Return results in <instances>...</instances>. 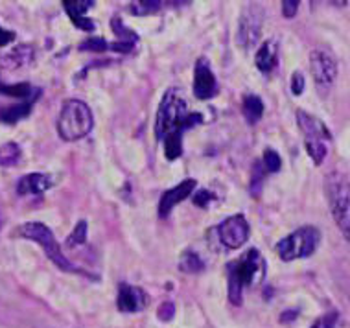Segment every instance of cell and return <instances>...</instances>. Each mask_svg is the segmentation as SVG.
I'll return each instance as SVG.
<instances>
[{
	"label": "cell",
	"mask_w": 350,
	"mask_h": 328,
	"mask_svg": "<svg viewBox=\"0 0 350 328\" xmlns=\"http://www.w3.org/2000/svg\"><path fill=\"white\" fill-rule=\"evenodd\" d=\"M267 172L264 170V166L262 163H256L253 168V181H251V190H253V194H256V190L260 189V184L264 181V176H266Z\"/></svg>",
	"instance_id": "28"
},
{
	"label": "cell",
	"mask_w": 350,
	"mask_h": 328,
	"mask_svg": "<svg viewBox=\"0 0 350 328\" xmlns=\"http://www.w3.org/2000/svg\"><path fill=\"white\" fill-rule=\"evenodd\" d=\"M196 184L198 182L193 181V179H187V181L179 182L177 187H174L172 190H166L159 201V216L161 218H166L170 213H172V208L177 207L181 201H185L188 195L192 194L193 189H196Z\"/></svg>",
	"instance_id": "12"
},
{
	"label": "cell",
	"mask_w": 350,
	"mask_h": 328,
	"mask_svg": "<svg viewBox=\"0 0 350 328\" xmlns=\"http://www.w3.org/2000/svg\"><path fill=\"white\" fill-rule=\"evenodd\" d=\"M111 28H113V31L116 33V37L120 39V43H129V44H135L137 43V33H133L131 30H127L126 26L122 25V20L118 17H115L113 20H111Z\"/></svg>",
	"instance_id": "22"
},
{
	"label": "cell",
	"mask_w": 350,
	"mask_h": 328,
	"mask_svg": "<svg viewBox=\"0 0 350 328\" xmlns=\"http://www.w3.org/2000/svg\"><path fill=\"white\" fill-rule=\"evenodd\" d=\"M63 6L67 10L68 17L72 18V23L78 26L79 30L91 31L94 30V20L85 17V13L89 12V8L94 6L92 0H76V2H63Z\"/></svg>",
	"instance_id": "14"
},
{
	"label": "cell",
	"mask_w": 350,
	"mask_h": 328,
	"mask_svg": "<svg viewBox=\"0 0 350 328\" xmlns=\"http://www.w3.org/2000/svg\"><path fill=\"white\" fill-rule=\"evenodd\" d=\"M254 63H256V67H258L260 72H271L273 68L278 65V44L277 41H266V43H262L260 50L256 52V57H254Z\"/></svg>",
	"instance_id": "17"
},
{
	"label": "cell",
	"mask_w": 350,
	"mask_h": 328,
	"mask_svg": "<svg viewBox=\"0 0 350 328\" xmlns=\"http://www.w3.org/2000/svg\"><path fill=\"white\" fill-rule=\"evenodd\" d=\"M18 236L28 238V240H33L42 247V251L46 253L50 260L54 262L55 266L63 271H68V273H78L85 275L83 269H79L78 266H74L72 262L68 260L67 256L61 253V247L57 240L54 238L52 231L44 223H39V221H30V223L21 225L17 229Z\"/></svg>",
	"instance_id": "5"
},
{
	"label": "cell",
	"mask_w": 350,
	"mask_h": 328,
	"mask_svg": "<svg viewBox=\"0 0 350 328\" xmlns=\"http://www.w3.org/2000/svg\"><path fill=\"white\" fill-rule=\"evenodd\" d=\"M85 238H87V223L85 221H79L76 225V229L72 231L70 238H67V245L74 247V245H81L85 242Z\"/></svg>",
	"instance_id": "26"
},
{
	"label": "cell",
	"mask_w": 350,
	"mask_h": 328,
	"mask_svg": "<svg viewBox=\"0 0 350 328\" xmlns=\"http://www.w3.org/2000/svg\"><path fill=\"white\" fill-rule=\"evenodd\" d=\"M217 91V83L211 65L205 57H201L196 63V74H193V94L200 100H211Z\"/></svg>",
	"instance_id": "11"
},
{
	"label": "cell",
	"mask_w": 350,
	"mask_h": 328,
	"mask_svg": "<svg viewBox=\"0 0 350 328\" xmlns=\"http://www.w3.org/2000/svg\"><path fill=\"white\" fill-rule=\"evenodd\" d=\"M200 122H203V116L200 113H190L187 102L175 92H168L163 98L155 118V137L164 140L166 159L175 161L177 157H181L183 133Z\"/></svg>",
	"instance_id": "1"
},
{
	"label": "cell",
	"mask_w": 350,
	"mask_h": 328,
	"mask_svg": "<svg viewBox=\"0 0 350 328\" xmlns=\"http://www.w3.org/2000/svg\"><path fill=\"white\" fill-rule=\"evenodd\" d=\"M297 10H299V2L297 0H284L282 2V15L286 18L295 17Z\"/></svg>",
	"instance_id": "32"
},
{
	"label": "cell",
	"mask_w": 350,
	"mask_h": 328,
	"mask_svg": "<svg viewBox=\"0 0 350 328\" xmlns=\"http://www.w3.org/2000/svg\"><path fill=\"white\" fill-rule=\"evenodd\" d=\"M0 94H4V96L10 98H17L18 102H23V100H30V98H36L41 94V91H37L30 83H15V85H6V83H2L0 81Z\"/></svg>",
	"instance_id": "19"
},
{
	"label": "cell",
	"mask_w": 350,
	"mask_h": 328,
	"mask_svg": "<svg viewBox=\"0 0 350 328\" xmlns=\"http://www.w3.org/2000/svg\"><path fill=\"white\" fill-rule=\"evenodd\" d=\"M219 242L229 249H238L249 240V223L242 214H234L217 225Z\"/></svg>",
	"instance_id": "10"
},
{
	"label": "cell",
	"mask_w": 350,
	"mask_h": 328,
	"mask_svg": "<svg viewBox=\"0 0 350 328\" xmlns=\"http://www.w3.org/2000/svg\"><path fill=\"white\" fill-rule=\"evenodd\" d=\"M325 194L334 221L350 243V181L339 172L328 174L325 179Z\"/></svg>",
	"instance_id": "3"
},
{
	"label": "cell",
	"mask_w": 350,
	"mask_h": 328,
	"mask_svg": "<svg viewBox=\"0 0 350 328\" xmlns=\"http://www.w3.org/2000/svg\"><path fill=\"white\" fill-rule=\"evenodd\" d=\"M94 126V118L89 105L81 100H68L63 104L57 118V133L63 140L74 142L87 137Z\"/></svg>",
	"instance_id": "4"
},
{
	"label": "cell",
	"mask_w": 350,
	"mask_h": 328,
	"mask_svg": "<svg viewBox=\"0 0 350 328\" xmlns=\"http://www.w3.org/2000/svg\"><path fill=\"white\" fill-rule=\"evenodd\" d=\"M319 242L321 232L312 225H304L277 243V253L284 262L299 260L314 255Z\"/></svg>",
	"instance_id": "7"
},
{
	"label": "cell",
	"mask_w": 350,
	"mask_h": 328,
	"mask_svg": "<svg viewBox=\"0 0 350 328\" xmlns=\"http://www.w3.org/2000/svg\"><path fill=\"white\" fill-rule=\"evenodd\" d=\"M159 316L163 317V321H168V319H172V316H174V306L170 303H164V306L159 310Z\"/></svg>",
	"instance_id": "34"
},
{
	"label": "cell",
	"mask_w": 350,
	"mask_h": 328,
	"mask_svg": "<svg viewBox=\"0 0 350 328\" xmlns=\"http://www.w3.org/2000/svg\"><path fill=\"white\" fill-rule=\"evenodd\" d=\"M52 187V179L46 174H28L17 182V192L21 195L42 194Z\"/></svg>",
	"instance_id": "16"
},
{
	"label": "cell",
	"mask_w": 350,
	"mask_h": 328,
	"mask_svg": "<svg viewBox=\"0 0 350 328\" xmlns=\"http://www.w3.org/2000/svg\"><path fill=\"white\" fill-rule=\"evenodd\" d=\"M302 91H304V76L301 72H293V76H291V92L295 96H301Z\"/></svg>",
	"instance_id": "31"
},
{
	"label": "cell",
	"mask_w": 350,
	"mask_h": 328,
	"mask_svg": "<svg viewBox=\"0 0 350 328\" xmlns=\"http://www.w3.org/2000/svg\"><path fill=\"white\" fill-rule=\"evenodd\" d=\"M81 50H92V52H105L109 49V44L105 43V39L102 37H92V39H87L85 43L79 44Z\"/></svg>",
	"instance_id": "27"
},
{
	"label": "cell",
	"mask_w": 350,
	"mask_h": 328,
	"mask_svg": "<svg viewBox=\"0 0 350 328\" xmlns=\"http://www.w3.org/2000/svg\"><path fill=\"white\" fill-rule=\"evenodd\" d=\"M212 201H216V195L212 194V192H208V190H200V192H198V194L193 195V203H196V205H198V207H208V205H211Z\"/></svg>",
	"instance_id": "29"
},
{
	"label": "cell",
	"mask_w": 350,
	"mask_h": 328,
	"mask_svg": "<svg viewBox=\"0 0 350 328\" xmlns=\"http://www.w3.org/2000/svg\"><path fill=\"white\" fill-rule=\"evenodd\" d=\"M33 59V49L30 44H21L17 49H13L10 54L0 57V65L6 68H21L31 63Z\"/></svg>",
	"instance_id": "18"
},
{
	"label": "cell",
	"mask_w": 350,
	"mask_h": 328,
	"mask_svg": "<svg viewBox=\"0 0 350 328\" xmlns=\"http://www.w3.org/2000/svg\"><path fill=\"white\" fill-rule=\"evenodd\" d=\"M264 115V102L254 94L243 98V116L249 124H256Z\"/></svg>",
	"instance_id": "20"
},
{
	"label": "cell",
	"mask_w": 350,
	"mask_h": 328,
	"mask_svg": "<svg viewBox=\"0 0 350 328\" xmlns=\"http://www.w3.org/2000/svg\"><path fill=\"white\" fill-rule=\"evenodd\" d=\"M262 166L267 174H273V172H278L282 168V161H280V155H278L275 150H269L267 148L264 152V157H262Z\"/></svg>",
	"instance_id": "24"
},
{
	"label": "cell",
	"mask_w": 350,
	"mask_h": 328,
	"mask_svg": "<svg viewBox=\"0 0 350 328\" xmlns=\"http://www.w3.org/2000/svg\"><path fill=\"white\" fill-rule=\"evenodd\" d=\"M310 68L314 76L315 89L321 96H326L332 91L336 78H338V63L328 50H314L310 54Z\"/></svg>",
	"instance_id": "8"
},
{
	"label": "cell",
	"mask_w": 350,
	"mask_h": 328,
	"mask_svg": "<svg viewBox=\"0 0 350 328\" xmlns=\"http://www.w3.org/2000/svg\"><path fill=\"white\" fill-rule=\"evenodd\" d=\"M266 273V262L256 249L247 251L240 260L229 266V299L230 303L240 306L243 299V290L249 286L258 284Z\"/></svg>",
	"instance_id": "2"
},
{
	"label": "cell",
	"mask_w": 350,
	"mask_h": 328,
	"mask_svg": "<svg viewBox=\"0 0 350 328\" xmlns=\"http://www.w3.org/2000/svg\"><path fill=\"white\" fill-rule=\"evenodd\" d=\"M262 20H264V12L262 8L249 4L243 8L242 17H240V25H238V44L242 49H251L258 43L260 33H262Z\"/></svg>",
	"instance_id": "9"
},
{
	"label": "cell",
	"mask_w": 350,
	"mask_h": 328,
	"mask_svg": "<svg viewBox=\"0 0 350 328\" xmlns=\"http://www.w3.org/2000/svg\"><path fill=\"white\" fill-rule=\"evenodd\" d=\"M15 31H10V30H4L2 26H0V46H6L10 44L15 39Z\"/></svg>",
	"instance_id": "33"
},
{
	"label": "cell",
	"mask_w": 350,
	"mask_h": 328,
	"mask_svg": "<svg viewBox=\"0 0 350 328\" xmlns=\"http://www.w3.org/2000/svg\"><path fill=\"white\" fill-rule=\"evenodd\" d=\"M36 98H30V100H23V102H17V104L12 105H2L0 104V122L2 124H17L18 120H23L26 116L30 115L31 107L36 104Z\"/></svg>",
	"instance_id": "15"
},
{
	"label": "cell",
	"mask_w": 350,
	"mask_h": 328,
	"mask_svg": "<svg viewBox=\"0 0 350 328\" xmlns=\"http://www.w3.org/2000/svg\"><path fill=\"white\" fill-rule=\"evenodd\" d=\"M297 124H299L302 137H304L306 152L312 157L314 164L319 166L325 161L326 153H328L326 142L332 139V135H330V131L326 128L325 122L302 109L297 111Z\"/></svg>",
	"instance_id": "6"
},
{
	"label": "cell",
	"mask_w": 350,
	"mask_h": 328,
	"mask_svg": "<svg viewBox=\"0 0 350 328\" xmlns=\"http://www.w3.org/2000/svg\"><path fill=\"white\" fill-rule=\"evenodd\" d=\"M148 304V295L144 290H140L137 286L120 284L118 286V299L116 306L120 312H140L144 310Z\"/></svg>",
	"instance_id": "13"
},
{
	"label": "cell",
	"mask_w": 350,
	"mask_h": 328,
	"mask_svg": "<svg viewBox=\"0 0 350 328\" xmlns=\"http://www.w3.org/2000/svg\"><path fill=\"white\" fill-rule=\"evenodd\" d=\"M161 8V2H155V0H144V2H133L129 10L133 15H150V13L159 12Z\"/></svg>",
	"instance_id": "25"
},
{
	"label": "cell",
	"mask_w": 350,
	"mask_h": 328,
	"mask_svg": "<svg viewBox=\"0 0 350 328\" xmlns=\"http://www.w3.org/2000/svg\"><path fill=\"white\" fill-rule=\"evenodd\" d=\"M21 146L17 142H6L0 146V166L2 168H8V166H15V164L21 161Z\"/></svg>",
	"instance_id": "21"
},
{
	"label": "cell",
	"mask_w": 350,
	"mask_h": 328,
	"mask_svg": "<svg viewBox=\"0 0 350 328\" xmlns=\"http://www.w3.org/2000/svg\"><path fill=\"white\" fill-rule=\"evenodd\" d=\"M338 323V314L332 312V314H326V316L319 317L317 321L312 325V328H334Z\"/></svg>",
	"instance_id": "30"
},
{
	"label": "cell",
	"mask_w": 350,
	"mask_h": 328,
	"mask_svg": "<svg viewBox=\"0 0 350 328\" xmlns=\"http://www.w3.org/2000/svg\"><path fill=\"white\" fill-rule=\"evenodd\" d=\"M181 269L187 271V273H198V271L203 269V262L193 251H187L181 258Z\"/></svg>",
	"instance_id": "23"
}]
</instances>
